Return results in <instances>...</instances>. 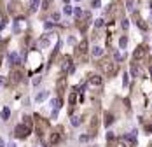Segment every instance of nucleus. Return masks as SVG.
<instances>
[{
	"label": "nucleus",
	"instance_id": "f257e3e1",
	"mask_svg": "<svg viewBox=\"0 0 152 147\" xmlns=\"http://www.w3.org/2000/svg\"><path fill=\"white\" fill-rule=\"evenodd\" d=\"M96 65H98V68H100L105 75H108V77L116 75V72H117V65H116L112 60H108V58H101Z\"/></svg>",
	"mask_w": 152,
	"mask_h": 147
},
{
	"label": "nucleus",
	"instance_id": "f03ea898",
	"mask_svg": "<svg viewBox=\"0 0 152 147\" xmlns=\"http://www.w3.org/2000/svg\"><path fill=\"white\" fill-rule=\"evenodd\" d=\"M33 124H35V131L39 135V138H44V135L49 131V123L44 117H40L39 114H35L33 116Z\"/></svg>",
	"mask_w": 152,
	"mask_h": 147
},
{
	"label": "nucleus",
	"instance_id": "7ed1b4c3",
	"mask_svg": "<svg viewBox=\"0 0 152 147\" xmlns=\"http://www.w3.org/2000/svg\"><path fill=\"white\" fill-rule=\"evenodd\" d=\"M63 138V128L61 126H58V128H54L51 133H49V138H47V145L46 147H56Z\"/></svg>",
	"mask_w": 152,
	"mask_h": 147
},
{
	"label": "nucleus",
	"instance_id": "20e7f679",
	"mask_svg": "<svg viewBox=\"0 0 152 147\" xmlns=\"http://www.w3.org/2000/svg\"><path fill=\"white\" fill-rule=\"evenodd\" d=\"M86 53H88V40H82L80 44L75 47V58L79 60V61H86L88 60V56H86Z\"/></svg>",
	"mask_w": 152,
	"mask_h": 147
},
{
	"label": "nucleus",
	"instance_id": "39448f33",
	"mask_svg": "<svg viewBox=\"0 0 152 147\" xmlns=\"http://www.w3.org/2000/svg\"><path fill=\"white\" fill-rule=\"evenodd\" d=\"M25 81V72L21 67H14L11 70V82L12 84H19V82H23Z\"/></svg>",
	"mask_w": 152,
	"mask_h": 147
},
{
	"label": "nucleus",
	"instance_id": "423d86ee",
	"mask_svg": "<svg viewBox=\"0 0 152 147\" xmlns=\"http://www.w3.org/2000/svg\"><path fill=\"white\" fill-rule=\"evenodd\" d=\"M30 133H32V128H28V126L23 124V123H19L16 128H14V135H16L18 138H26Z\"/></svg>",
	"mask_w": 152,
	"mask_h": 147
},
{
	"label": "nucleus",
	"instance_id": "0eeeda50",
	"mask_svg": "<svg viewBox=\"0 0 152 147\" xmlns=\"http://www.w3.org/2000/svg\"><path fill=\"white\" fill-rule=\"evenodd\" d=\"M9 12L12 14V16H23L25 14V11H23V5H21V2L19 0H12V2L9 4Z\"/></svg>",
	"mask_w": 152,
	"mask_h": 147
},
{
	"label": "nucleus",
	"instance_id": "6e6552de",
	"mask_svg": "<svg viewBox=\"0 0 152 147\" xmlns=\"http://www.w3.org/2000/svg\"><path fill=\"white\" fill-rule=\"evenodd\" d=\"M75 70V67L72 65V58L70 56H63L61 58V72H74Z\"/></svg>",
	"mask_w": 152,
	"mask_h": 147
},
{
	"label": "nucleus",
	"instance_id": "1a4fd4ad",
	"mask_svg": "<svg viewBox=\"0 0 152 147\" xmlns=\"http://www.w3.org/2000/svg\"><path fill=\"white\" fill-rule=\"evenodd\" d=\"M108 147H133V144H129L122 137V138H112V140H108Z\"/></svg>",
	"mask_w": 152,
	"mask_h": 147
},
{
	"label": "nucleus",
	"instance_id": "9d476101",
	"mask_svg": "<svg viewBox=\"0 0 152 147\" xmlns=\"http://www.w3.org/2000/svg\"><path fill=\"white\" fill-rule=\"evenodd\" d=\"M89 23H91V14H89V12H84V14H82V19L77 21V26H79L80 32H86V28H88Z\"/></svg>",
	"mask_w": 152,
	"mask_h": 147
},
{
	"label": "nucleus",
	"instance_id": "9b49d317",
	"mask_svg": "<svg viewBox=\"0 0 152 147\" xmlns=\"http://www.w3.org/2000/svg\"><path fill=\"white\" fill-rule=\"evenodd\" d=\"M147 47L145 46H138L136 49H135V53H133V58H135V61H142L143 58H147Z\"/></svg>",
	"mask_w": 152,
	"mask_h": 147
},
{
	"label": "nucleus",
	"instance_id": "f8f14e48",
	"mask_svg": "<svg viewBox=\"0 0 152 147\" xmlns=\"http://www.w3.org/2000/svg\"><path fill=\"white\" fill-rule=\"evenodd\" d=\"M88 81H89V84L93 88H101L103 86V79L98 75V74H91V75H88Z\"/></svg>",
	"mask_w": 152,
	"mask_h": 147
},
{
	"label": "nucleus",
	"instance_id": "ddd939ff",
	"mask_svg": "<svg viewBox=\"0 0 152 147\" xmlns=\"http://www.w3.org/2000/svg\"><path fill=\"white\" fill-rule=\"evenodd\" d=\"M56 89H58V95H59V98H61V95L65 93V89H67V79H65V77H59V79H58Z\"/></svg>",
	"mask_w": 152,
	"mask_h": 147
},
{
	"label": "nucleus",
	"instance_id": "4468645a",
	"mask_svg": "<svg viewBox=\"0 0 152 147\" xmlns=\"http://www.w3.org/2000/svg\"><path fill=\"white\" fill-rule=\"evenodd\" d=\"M68 102H70V114H72V110H74V107H75V103H77V95H75V91L70 95Z\"/></svg>",
	"mask_w": 152,
	"mask_h": 147
},
{
	"label": "nucleus",
	"instance_id": "2eb2a0df",
	"mask_svg": "<svg viewBox=\"0 0 152 147\" xmlns=\"http://www.w3.org/2000/svg\"><path fill=\"white\" fill-rule=\"evenodd\" d=\"M96 126H98V121H96V117H93V121H91V130H89V137H95V135H96Z\"/></svg>",
	"mask_w": 152,
	"mask_h": 147
},
{
	"label": "nucleus",
	"instance_id": "dca6fc26",
	"mask_svg": "<svg viewBox=\"0 0 152 147\" xmlns=\"http://www.w3.org/2000/svg\"><path fill=\"white\" fill-rule=\"evenodd\" d=\"M47 96H49V91H40V93L35 96V102H44Z\"/></svg>",
	"mask_w": 152,
	"mask_h": 147
},
{
	"label": "nucleus",
	"instance_id": "f3484780",
	"mask_svg": "<svg viewBox=\"0 0 152 147\" xmlns=\"http://www.w3.org/2000/svg\"><path fill=\"white\" fill-rule=\"evenodd\" d=\"M0 116H2L4 121H9V117H11V110H9V107H4L2 112H0Z\"/></svg>",
	"mask_w": 152,
	"mask_h": 147
},
{
	"label": "nucleus",
	"instance_id": "a211bd4d",
	"mask_svg": "<svg viewBox=\"0 0 152 147\" xmlns=\"http://www.w3.org/2000/svg\"><path fill=\"white\" fill-rule=\"evenodd\" d=\"M9 60H11V63H14V65H18V63L21 61V60H19V56H18V53H11Z\"/></svg>",
	"mask_w": 152,
	"mask_h": 147
},
{
	"label": "nucleus",
	"instance_id": "6ab92c4d",
	"mask_svg": "<svg viewBox=\"0 0 152 147\" xmlns=\"http://www.w3.org/2000/svg\"><path fill=\"white\" fill-rule=\"evenodd\" d=\"M112 123H114V116L107 112V114H105V126H110Z\"/></svg>",
	"mask_w": 152,
	"mask_h": 147
},
{
	"label": "nucleus",
	"instance_id": "aec40b11",
	"mask_svg": "<svg viewBox=\"0 0 152 147\" xmlns=\"http://www.w3.org/2000/svg\"><path fill=\"white\" fill-rule=\"evenodd\" d=\"M23 124H26L28 128H32V126H33V121H32V117H30V116H25V117H23Z\"/></svg>",
	"mask_w": 152,
	"mask_h": 147
},
{
	"label": "nucleus",
	"instance_id": "412c9836",
	"mask_svg": "<svg viewBox=\"0 0 152 147\" xmlns=\"http://www.w3.org/2000/svg\"><path fill=\"white\" fill-rule=\"evenodd\" d=\"M70 123H72V126H75V128H77V126H79V124L82 123V119H80V117H75V116H74V117L70 119Z\"/></svg>",
	"mask_w": 152,
	"mask_h": 147
},
{
	"label": "nucleus",
	"instance_id": "4be33fe9",
	"mask_svg": "<svg viewBox=\"0 0 152 147\" xmlns=\"http://www.w3.org/2000/svg\"><path fill=\"white\" fill-rule=\"evenodd\" d=\"M119 46H121L122 49L128 46V37H126V35H122V37H121V40H119Z\"/></svg>",
	"mask_w": 152,
	"mask_h": 147
},
{
	"label": "nucleus",
	"instance_id": "5701e85b",
	"mask_svg": "<svg viewBox=\"0 0 152 147\" xmlns=\"http://www.w3.org/2000/svg\"><path fill=\"white\" fill-rule=\"evenodd\" d=\"M53 107H54V110H58L61 107V98H54L53 100Z\"/></svg>",
	"mask_w": 152,
	"mask_h": 147
},
{
	"label": "nucleus",
	"instance_id": "b1692460",
	"mask_svg": "<svg viewBox=\"0 0 152 147\" xmlns=\"http://www.w3.org/2000/svg\"><path fill=\"white\" fill-rule=\"evenodd\" d=\"M37 7H39V0H32V2H30V11H32V12H35V11H37Z\"/></svg>",
	"mask_w": 152,
	"mask_h": 147
},
{
	"label": "nucleus",
	"instance_id": "393cba45",
	"mask_svg": "<svg viewBox=\"0 0 152 147\" xmlns=\"http://www.w3.org/2000/svg\"><path fill=\"white\" fill-rule=\"evenodd\" d=\"M101 53H103V49H101V47H95V49H93V54H95V56H100Z\"/></svg>",
	"mask_w": 152,
	"mask_h": 147
},
{
	"label": "nucleus",
	"instance_id": "a878e982",
	"mask_svg": "<svg viewBox=\"0 0 152 147\" xmlns=\"http://www.w3.org/2000/svg\"><path fill=\"white\" fill-rule=\"evenodd\" d=\"M89 138H91L89 135H80V137H79V140H80V142H88Z\"/></svg>",
	"mask_w": 152,
	"mask_h": 147
},
{
	"label": "nucleus",
	"instance_id": "bb28decb",
	"mask_svg": "<svg viewBox=\"0 0 152 147\" xmlns=\"http://www.w3.org/2000/svg\"><path fill=\"white\" fill-rule=\"evenodd\" d=\"M63 12H65V14H72V7H70V5H65Z\"/></svg>",
	"mask_w": 152,
	"mask_h": 147
},
{
	"label": "nucleus",
	"instance_id": "cd10ccee",
	"mask_svg": "<svg viewBox=\"0 0 152 147\" xmlns=\"http://www.w3.org/2000/svg\"><path fill=\"white\" fill-rule=\"evenodd\" d=\"M100 5H101V2H100V0H93V7H95V9H98Z\"/></svg>",
	"mask_w": 152,
	"mask_h": 147
},
{
	"label": "nucleus",
	"instance_id": "c85d7f7f",
	"mask_svg": "<svg viewBox=\"0 0 152 147\" xmlns=\"http://www.w3.org/2000/svg\"><path fill=\"white\" fill-rule=\"evenodd\" d=\"M51 2H53V0H44V9H49Z\"/></svg>",
	"mask_w": 152,
	"mask_h": 147
},
{
	"label": "nucleus",
	"instance_id": "c756f323",
	"mask_svg": "<svg viewBox=\"0 0 152 147\" xmlns=\"http://www.w3.org/2000/svg\"><path fill=\"white\" fill-rule=\"evenodd\" d=\"M128 26H129V23H128V19H122V28H124V30H128Z\"/></svg>",
	"mask_w": 152,
	"mask_h": 147
},
{
	"label": "nucleus",
	"instance_id": "7c9ffc66",
	"mask_svg": "<svg viewBox=\"0 0 152 147\" xmlns=\"http://www.w3.org/2000/svg\"><path fill=\"white\" fill-rule=\"evenodd\" d=\"M96 26H98V28L103 26V19H96Z\"/></svg>",
	"mask_w": 152,
	"mask_h": 147
},
{
	"label": "nucleus",
	"instance_id": "2f4dec72",
	"mask_svg": "<svg viewBox=\"0 0 152 147\" xmlns=\"http://www.w3.org/2000/svg\"><path fill=\"white\" fill-rule=\"evenodd\" d=\"M53 19H56V21H58V19H59V14H58V12H54V14H53Z\"/></svg>",
	"mask_w": 152,
	"mask_h": 147
},
{
	"label": "nucleus",
	"instance_id": "473e14b6",
	"mask_svg": "<svg viewBox=\"0 0 152 147\" xmlns=\"http://www.w3.org/2000/svg\"><path fill=\"white\" fill-rule=\"evenodd\" d=\"M0 147H5V142H4V138H0Z\"/></svg>",
	"mask_w": 152,
	"mask_h": 147
},
{
	"label": "nucleus",
	"instance_id": "72a5a7b5",
	"mask_svg": "<svg viewBox=\"0 0 152 147\" xmlns=\"http://www.w3.org/2000/svg\"><path fill=\"white\" fill-rule=\"evenodd\" d=\"M7 147H16V145H14V144H9V145H7Z\"/></svg>",
	"mask_w": 152,
	"mask_h": 147
},
{
	"label": "nucleus",
	"instance_id": "f704fd0d",
	"mask_svg": "<svg viewBox=\"0 0 152 147\" xmlns=\"http://www.w3.org/2000/svg\"><path fill=\"white\" fill-rule=\"evenodd\" d=\"M0 65H2V54H0Z\"/></svg>",
	"mask_w": 152,
	"mask_h": 147
},
{
	"label": "nucleus",
	"instance_id": "c9c22d12",
	"mask_svg": "<svg viewBox=\"0 0 152 147\" xmlns=\"http://www.w3.org/2000/svg\"><path fill=\"white\" fill-rule=\"evenodd\" d=\"M63 2H68V0H63Z\"/></svg>",
	"mask_w": 152,
	"mask_h": 147
}]
</instances>
